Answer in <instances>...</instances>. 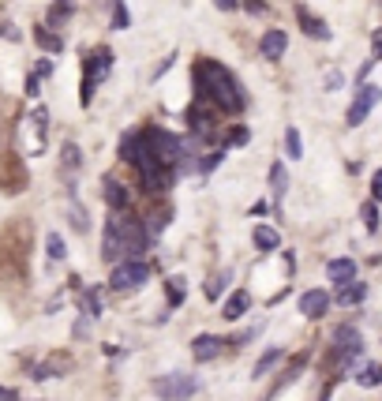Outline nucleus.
Wrapping results in <instances>:
<instances>
[{
	"label": "nucleus",
	"instance_id": "28",
	"mask_svg": "<svg viewBox=\"0 0 382 401\" xmlns=\"http://www.w3.org/2000/svg\"><path fill=\"white\" fill-rule=\"evenodd\" d=\"M83 311H90V319L102 315V289H86L83 292Z\"/></svg>",
	"mask_w": 382,
	"mask_h": 401
},
{
	"label": "nucleus",
	"instance_id": "9",
	"mask_svg": "<svg viewBox=\"0 0 382 401\" xmlns=\"http://www.w3.org/2000/svg\"><path fill=\"white\" fill-rule=\"evenodd\" d=\"M378 97H382V90H378V86H367V83H364V86H360V94H356V102L348 105L345 124H348V128H360V124L367 121V113L378 105Z\"/></svg>",
	"mask_w": 382,
	"mask_h": 401
},
{
	"label": "nucleus",
	"instance_id": "11",
	"mask_svg": "<svg viewBox=\"0 0 382 401\" xmlns=\"http://www.w3.org/2000/svg\"><path fill=\"white\" fill-rule=\"evenodd\" d=\"M221 349H225V341L217 338V334H199V338L191 341L195 364H206V360H214V356H221Z\"/></svg>",
	"mask_w": 382,
	"mask_h": 401
},
{
	"label": "nucleus",
	"instance_id": "7",
	"mask_svg": "<svg viewBox=\"0 0 382 401\" xmlns=\"http://www.w3.org/2000/svg\"><path fill=\"white\" fill-rule=\"evenodd\" d=\"M199 379L195 375H184V372H172V375H161V379H154V394L161 397V401H188V397H195L199 394Z\"/></svg>",
	"mask_w": 382,
	"mask_h": 401
},
{
	"label": "nucleus",
	"instance_id": "32",
	"mask_svg": "<svg viewBox=\"0 0 382 401\" xmlns=\"http://www.w3.org/2000/svg\"><path fill=\"white\" fill-rule=\"evenodd\" d=\"M71 225H75L79 233H86V229H90V214H86V210L79 207V203H71Z\"/></svg>",
	"mask_w": 382,
	"mask_h": 401
},
{
	"label": "nucleus",
	"instance_id": "4",
	"mask_svg": "<svg viewBox=\"0 0 382 401\" xmlns=\"http://www.w3.org/2000/svg\"><path fill=\"white\" fill-rule=\"evenodd\" d=\"M139 135H143V147L165 169H184V143L177 135H169L165 128H146V132H139Z\"/></svg>",
	"mask_w": 382,
	"mask_h": 401
},
{
	"label": "nucleus",
	"instance_id": "23",
	"mask_svg": "<svg viewBox=\"0 0 382 401\" xmlns=\"http://www.w3.org/2000/svg\"><path fill=\"white\" fill-rule=\"evenodd\" d=\"M270 191H274V199H285V191H289V177H285V165H281V161L270 165Z\"/></svg>",
	"mask_w": 382,
	"mask_h": 401
},
{
	"label": "nucleus",
	"instance_id": "24",
	"mask_svg": "<svg viewBox=\"0 0 382 401\" xmlns=\"http://www.w3.org/2000/svg\"><path fill=\"white\" fill-rule=\"evenodd\" d=\"M60 165H64V172H75L83 165V154H79V147L75 143H64L60 147Z\"/></svg>",
	"mask_w": 382,
	"mask_h": 401
},
{
	"label": "nucleus",
	"instance_id": "37",
	"mask_svg": "<svg viewBox=\"0 0 382 401\" xmlns=\"http://www.w3.org/2000/svg\"><path fill=\"white\" fill-rule=\"evenodd\" d=\"M371 60H382V30L371 34Z\"/></svg>",
	"mask_w": 382,
	"mask_h": 401
},
{
	"label": "nucleus",
	"instance_id": "26",
	"mask_svg": "<svg viewBox=\"0 0 382 401\" xmlns=\"http://www.w3.org/2000/svg\"><path fill=\"white\" fill-rule=\"evenodd\" d=\"M360 386H378L382 383V364H364V372H356Z\"/></svg>",
	"mask_w": 382,
	"mask_h": 401
},
{
	"label": "nucleus",
	"instance_id": "38",
	"mask_svg": "<svg viewBox=\"0 0 382 401\" xmlns=\"http://www.w3.org/2000/svg\"><path fill=\"white\" fill-rule=\"evenodd\" d=\"M371 199L382 203V169L375 172V177H371Z\"/></svg>",
	"mask_w": 382,
	"mask_h": 401
},
{
	"label": "nucleus",
	"instance_id": "1",
	"mask_svg": "<svg viewBox=\"0 0 382 401\" xmlns=\"http://www.w3.org/2000/svg\"><path fill=\"white\" fill-rule=\"evenodd\" d=\"M146 252H150V229H146V222H139V218H132V214H124V210H113V218H109V225H105V247H102V255L109 259V263H116L120 255L143 259Z\"/></svg>",
	"mask_w": 382,
	"mask_h": 401
},
{
	"label": "nucleus",
	"instance_id": "22",
	"mask_svg": "<svg viewBox=\"0 0 382 401\" xmlns=\"http://www.w3.org/2000/svg\"><path fill=\"white\" fill-rule=\"evenodd\" d=\"M281 360H285V353H281V349H266L263 356H259V364L251 367V379H263L266 372H274V364H281Z\"/></svg>",
	"mask_w": 382,
	"mask_h": 401
},
{
	"label": "nucleus",
	"instance_id": "41",
	"mask_svg": "<svg viewBox=\"0 0 382 401\" xmlns=\"http://www.w3.org/2000/svg\"><path fill=\"white\" fill-rule=\"evenodd\" d=\"M326 86H330V90H337V86H341L345 79H341V75H337V72H326V79H322Z\"/></svg>",
	"mask_w": 382,
	"mask_h": 401
},
{
	"label": "nucleus",
	"instance_id": "12",
	"mask_svg": "<svg viewBox=\"0 0 382 401\" xmlns=\"http://www.w3.org/2000/svg\"><path fill=\"white\" fill-rule=\"evenodd\" d=\"M296 23H300V30H303L308 38H315V41H330V27H326L319 15H311L303 4H296Z\"/></svg>",
	"mask_w": 382,
	"mask_h": 401
},
{
	"label": "nucleus",
	"instance_id": "36",
	"mask_svg": "<svg viewBox=\"0 0 382 401\" xmlns=\"http://www.w3.org/2000/svg\"><path fill=\"white\" fill-rule=\"evenodd\" d=\"M53 72H57V68H53V60H49V57L34 64V75H38V79H49V75H53Z\"/></svg>",
	"mask_w": 382,
	"mask_h": 401
},
{
	"label": "nucleus",
	"instance_id": "43",
	"mask_svg": "<svg viewBox=\"0 0 382 401\" xmlns=\"http://www.w3.org/2000/svg\"><path fill=\"white\" fill-rule=\"evenodd\" d=\"M371 68H375V60H367V64H364V68H360V75H356V79H360V83H364V79H367V75H371Z\"/></svg>",
	"mask_w": 382,
	"mask_h": 401
},
{
	"label": "nucleus",
	"instance_id": "19",
	"mask_svg": "<svg viewBox=\"0 0 382 401\" xmlns=\"http://www.w3.org/2000/svg\"><path fill=\"white\" fill-rule=\"evenodd\" d=\"M34 38H38V46L46 49V53H57V57L64 53V38H60V30H49L46 23H41V27H34Z\"/></svg>",
	"mask_w": 382,
	"mask_h": 401
},
{
	"label": "nucleus",
	"instance_id": "18",
	"mask_svg": "<svg viewBox=\"0 0 382 401\" xmlns=\"http://www.w3.org/2000/svg\"><path fill=\"white\" fill-rule=\"evenodd\" d=\"M251 308V297H247V289H236L233 297L225 300V308H221V315L228 319V322H236L240 315H244V311Z\"/></svg>",
	"mask_w": 382,
	"mask_h": 401
},
{
	"label": "nucleus",
	"instance_id": "34",
	"mask_svg": "<svg viewBox=\"0 0 382 401\" xmlns=\"http://www.w3.org/2000/svg\"><path fill=\"white\" fill-rule=\"evenodd\" d=\"M132 19H128V8H124V0H113V27L116 30H124Z\"/></svg>",
	"mask_w": 382,
	"mask_h": 401
},
{
	"label": "nucleus",
	"instance_id": "31",
	"mask_svg": "<svg viewBox=\"0 0 382 401\" xmlns=\"http://www.w3.org/2000/svg\"><path fill=\"white\" fill-rule=\"evenodd\" d=\"M221 161H225V150H214V154H206V158L199 161V172H203V177H210V172L221 165Z\"/></svg>",
	"mask_w": 382,
	"mask_h": 401
},
{
	"label": "nucleus",
	"instance_id": "15",
	"mask_svg": "<svg viewBox=\"0 0 382 401\" xmlns=\"http://www.w3.org/2000/svg\"><path fill=\"white\" fill-rule=\"evenodd\" d=\"M326 278H330L334 285L356 281V259H330V263H326Z\"/></svg>",
	"mask_w": 382,
	"mask_h": 401
},
{
	"label": "nucleus",
	"instance_id": "20",
	"mask_svg": "<svg viewBox=\"0 0 382 401\" xmlns=\"http://www.w3.org/2000/svg\"><path fill=\"white\" fill-rule=\"evenodd\" d=\"M105 203L109 210H128V188L120 180H105Z\"/></svg>",
	"mask_w": 382,
	"mask_h": 401
},
{
	"label": "nucleus",
	"instance_id": "27",
	"mask_svg": "<svg viewBox=\"0 0 382 401\" xmlns=\"http://www.w3.org/2000/svg\"><path fill=\"white\" fill-rule=\"evenodd\" d=\"M285 154L289 158H303V139H300V132H296V128H285Z\"/></svg>",
	"mask_w": 382,
	"mask_h": 401
},
{
	"label": "nucleus",
	"instance_id": "42",
	"mask_svg": "<svg viewBox=\"0 0 382 401\" xmlns=\"http://www.w3.org/2000/svg\"><path fill=\"white\" fill-rule=\"evenodd\" d=\"M214 4H217V12H236L240 0H214Z\"/></svg>",
	"mask_w": 382,
	"mask_h": 401
},
{
	"label": "nucleus",
	"instance_id": "2",
	"mask_svg": "<svg viewBox=\"0 0 382 401\" xmlns=\"http://www.w3.org/2000/svg\"><path fill=\"white\" fill-rule=\"evenodd\" d=\"M199 86H203V102H210L221 113H240L244 109V90L233 79V72L217 60H199Z\"/></svg>",
	"mask_w": 382,
	"mask_h": 401
},
{
	"label": "nucleus",
	"instance_id": "30",
	"mask_svg": "<svg viewBox=\"0 0 382 401\" xmlns=\"http://www.w3.org/2000/svg\"><path fill=\"white\" fill-rule=\"evenodd\" d=\"M360 218H364L367 233H378V207L375 203H364V207H360Z\"/></svg>",
	"mask_w": 382,
	"mask_h": 401
},
{
	"label": "nucleus",
	"instance_id": "25",
	"mask_svg": "<svg viewBox=\"0 0 382 401\" xmlns=\"http://www.w3.org/2000/svg\"><path fill=\"white\" fill-rule=\"evenodd\" d=\"M46 252H49V259H57V263H60V259H68V247H64V236H60L57 229H53V233H46Z\"/></svg>",
	"mask_w": 382,
	"mask_h": 401
},
{
	"label": "nucleus",
	"instance_id": "8",
	"mask_svg": "<svg viewBox=\"0 0 382 401\" xmlns=\"http://www.w3.org/2000/svg\"><path fill=\"white\" fill-rule=\"evenodd\" d=\"M334 349H337V360H341V367H353V364L360 360V353H364V338H360L356 327H337Z\"/></svg>",
	"mask_w": 382,
	"mask_h": 401
},
{
	"label": "nucleus",
	"instance_id": "17",
	"mask_svg": "<svg viewBox=\"0 0 382 401\" xmlns=\"http://www.w3.org/2000/svg\"><path fill=\"white\" fill-rule=\"evenodd\" d=\"M367 300V285L364 281H348V285H337V304L341 308H356Z\"/></svg>",
	"mask_w": 382,
	"mask_h": 401
},
{
	"label": "nucleus",
	"instance_id": "6",
	"mask_svg": "<svg viewBox=\"0 0 382 401\" xmlns=\"http://www.w3.org/2000/svg\"><path fill=\"white\" fill-rule=\"evenodd\" d=\"M150 278V266L143 259H120L113 266V274H109V289L113 292H132V289H143Z\"/></svg>",
	"mask_w": 382,
	"mask_h": 401
},
{
	"label": "nucleus",
	"instance_id": "29",
	"mask_svg": "<svg viewBox=\"0 0 382 401\" xmlns=\"http://www.w3.org/2000/svg\"><path fill=\"white\" fill-rule=\"evenodd\" d=\"M251 143V132L244 124H233L228 128V135H225V147H247Z\"/></svg>",
	"mask_w": 382,
	"mask_h": 401
},
{
	"label": "nucleus",
	"instance_id": "14",
	"mask_svg": "<svg viewBox=\"0 0 382 401\" xmlns=\"http://www.w3.org/2000/svg\"><path fill=\"white\" fill-rule=\"evenodd\" d=\"M251 244H255L263 255H270V252L281 247V233L274 229V225H255V229H251Z\"/></svg>",
	"mask_w": 382,
	"mask_h": 401
},
{
	"label": "nucleus",
	"instance_id": "21",
	"mask_svg": "<svg viewBox=\"0 0 382 401\" xmlns=\"http://www.w3.org/2000/svg\"><path fill=\"white\" fill-rule=\"evenodd\" d=\"M188 128H195V132H210L214 121H210V109H203V97L188 109Z\"/></svg>",
	"mask_w": 382,
	"mask_h": 401
},
{
	"label": "nucleus",
	"instance_id": "3",
	"mask_svg": "<svg viewBox=\"0 0 382 401\" xmlns=\"http://www.w3.org/2000/svg\"><path fill=\"white\" fill-rule=\"evenodd\" d=\"M109 72H113V53H109L105 46L83 53V86H79V105L83 109L94 102V90L109 79Z\"/></svg>",
	"mask_w": 382,
	"mask_h": 401
},
{
	"label": "nucleus",
	"instance_id": "5",
	"mask_svg": "<svg viewBox=\"0 0 382 401\" xmlns=\"http://www.w3.org/2000/svg\"><path fill=\"white\" fill-rule=\"evenodd\" d=\"M23 150H27V158H41L46 154V147H49V113H46V105H34L27 116H23Z\"/></svg>",
	"mask_w": 382,
	"mask_h": 401
},
{
	"label": "nucleus",
	"instance_id": "16",
	"mask_svg": "<svg viewBox=\"0 0 382 401\" xmlns=\"http://www.w3.org/2000/svg\"><path fill=\"white\" fill-rule=\"evenodd\" d=\"M71 15H75V0H53V4H49V15H46V27H49V30H60Z\"/></svg>",
	"mask_w": 382,
	"mask_h": 401
},
{
	"label": "nucleus",
	"instance_id": "39",
	"mask_svg": "<svg viewBox=\"0 0 382 401\" xmlns=\"http://www.w3.org/2000/svg\"><path fill=\"white\" fill-rule=\"evenodd\" d=\"M38 90H41V79H38L34 72H30V75H27V94H30V97H38Z\"/></svg>",
	"mask_w": 382,
	"mask_h": 401
},
{
	"label": "nucleus",
	"instance_id": "40",
	"mask_svg": "<svg viewBox=\"0 0 382 401\" xmlns=\"http://www.w3.org/2000/svg\"><path fill=\"white\" fill-rule=\"evenodd\" d=\"M244 8H247L251 15H263V12H266V4H263V0H244Z\"/></svg>",
	"mask_w": 382,
	"mask_h": 401
},
{
	"label": "nucleus",
	"instance_id": "10",
	"mask_svg": "<svg viewBox=\"0 0 382 401\" xmlns=\"http://www.w3.org/2000/svg\"><path fill=\"white\" fill-rule=\"evenodd\" d=\"M330 304H334V297H330L326 289H308V292L300 297V311H303L308 319H322L326 311H330Z\"/></svg>",
	"mask_w": 382,
	"mask_h": 401
},
{
	"label": "nucleus",
	"instance_id": "33",
	"mask_svg": "<svg viewBox=\"0 0 382 401\" xmlns=\"http://www.w3.org/2000/svg\"><path fill=\"white\" fill-rule=\"evenodd\" d=\"M228 278H233V274H228V270H221V274H217V278L210 281V285H206V297H210V300H217V297H221V289L228 285Z\"/></svg>",
	"mask_w": 382,
	"mask_h": 401
},
{
	"label": "nucleus",
	"instance_id": "35",
	"mask_svg": "<svg viewBox=\"0 0 382 401\" xmlns=\"http://www.w3.org/2000/svg\"><path fill=\"white\" fill-rule=\"evenodd\" d=\"M169 300H172V308H180V304H184V281H180V278H172V281H169Z\"/></svg>",
	"mask_w": 382,
	"mask_h": 401
},
{
	"label": "nucleus",
	"instance_id": "13",
	"mask_svg": "<svg viewBox=\"0 0 382 401\" xmlns=\"http://www.w3.org/2000/svg\"><path fill=\"white\" fill-rule=\"evenodd\" d=\"M285 49H289V34H285V30H266L263 41H259V53H263L266 60H281V57H285Z\"/></svg>",
	"mask_w": 382,
	"mask_h": 401
},
{
	"label": "nucleus",
	"instance_id": "44",
	"mask_svg": "<svg viewBox=\"0 0 382 401\" xmlns=\"http://www.w3.org/2000/svg\"><path fill=\"white\" fill-rule=\"evenodd\" d=\"M251 214H270V203H266V199L255 203V207H251Z\"/></svg>",
	"mask_w": 382,
	"mask_h": 401
}]
</instances>
